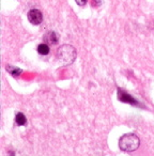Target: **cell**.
I'll return each mask as SVG.
<instances>
[{
  "mask_svg": "<svg viewBox=\"0 0 154 156\" xmlns=\"http://www.w3.org/2000/svg\"><path fill=\"white\" fill-rule=\"evenodd\" d=\"M27 17H28V20L32 25H40L42 23V20H43V14L39 10L32 9L28 12Z\"/></svg>",
  "mask_w": 154,
  "mask_h": 156,
  "instance_id": "4",
  "label": "cell"
},
{
  "mask_svg": "<svg viewBox=\"0 0 154 156\" xmlns=\"http://www.w3.org/2000/svg\"><path fill=\"white\" fill-rule=\"evenodd\" d=\"M15 122H16V124H17V125H20V126L26 125V124H27V119H26V117L24 115V113L17 112V115H16V117H15Z\"/></svg>",
  "mask_w": 154,
  "mask_h": 156,
  "instance_id": "7",
  "label": "cell"
},
{
  "mask_svg": "<svg viewBox=\"0 0 154 156\" xmlns=\"http://www.w3.org/2000/svg\"><path fill=\"white\" fill-rule=\"evenodd\" d=\"M102 2H103V0H94V3H95L96 5H100Z\"/></svg>",
  "mask_w": 154,
  "mask_h": 156,
  "instance_id": "10",
  "label": "cell"
},
{
  "mask_svg": "<svg viewBox=\"0 0 154 156\" xmlns=\"http://www.w3.org/2000/svg\"><path fill=\"white\" fill-rule=\"evenodd\" d=\"M140 145V139L135 134H126L120 138L119 147L123 152H134Z\"/></svg>",
  "mask_w": 154,
  "mask_h": 156,
  "instance_id": "1",
  "label": "cell"
},
{
  "mask_svg": "<svg viewBox=\"0 0 154 156\" xmlns=\"http://www.w3.org/2000/svg\"><path fill=\"white\" fill-rule=\"evenodd\" d=\"M76 56H77L76 49L71 45H62L57 51V58L64 65L73 63L76 59Z\"/></svg>",
  "mask_w": 154,
  "mask_h": 156,
  "instance_id": "2",
  "label": "cell"
},
{
  "mask_svg": "<svg viewBox=\"0 0 154 156\" xmlns=\"http://www.w3.org/2000/svg\"><path fill=\"white\" fill-rule=\"evenodd\" d=\"M7 71H8V73L11 74L13 77H18V76H20V74L23 73L22 69H20V67L12 66V65H8V66H7Z\"/></svg>",
  "mask_w": 154,
  "mask_h": 156,
  "instance_id": "6",
  "label": "cell"
},
{
  "mask_svg": "<svg viewBox=\"0 0 154 156\" xmlns=\"http://www.w3.org/2000/svg\"><path fill=\"white\" fill-rule=\"evenodd\" d=\"M44 41L48 44H54L55 45V44H57L59 42V37H58V35H57L56 32L50 31V32H47L45 34V37H44Z\"/></svg>",
  "mask_w": 154,
  "mask_h": 156,
  "instance_id": "5",
  "label": "cell"
},
{
  "mask_svg": "<svg viewBox=\"0 0 154 156\" xmlns=\"http://www.w3.org/2000/svg\"><path fill=\"white\" fill-rule=\"evenodd\" d=\"M118 100L122 103H125V104H131V105H134V106H140L138 101L135 100L131 94L126 93V92L122 91L120 89L118 90Z\"/></svg>",
  "mask_w": 154,
  "mask_h": 156,
  "instance_id": "3",
  "label": "cell"
},
{
  "mask_svg": "<svg viewBox=\"0 0 154 156\" xmlns=\"http://www.w3.org/2000/svg\"><path fill=\"white\" fill-rule=\"evenodd\" d=\"M50 51L49 49V46L47 45V44H40L39 46H38V52H39L40 55H43V56H46V55H48Z\"/></svg>",
  "mask_w": 154,
  "mask_h": 156,
  "instance_id": "8",
  "label": "cell"
},
{
  "mask_svg": "<svg viewBox=\"0 0 154 156\" xmlns=\"http://www.w3.org/2000/svg\"><path fill=\"white\" fill-rule=\"evenodd\" d=\"M75 1H76V3L78 5H81V7H84V5L88 2V0H75Z\"/></svg>",
  "mask_w": 154,
  "mask_h": 156,
  "instance_id": "9",
  "label": "cell"
}]
</instances>
